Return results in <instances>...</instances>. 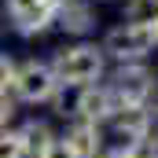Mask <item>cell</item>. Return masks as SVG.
I'll return each mask as SVG.
<instances>
[{"mask_svg":"<svg viewBox=\"0 0 158 158\" xmlns=\"http://www.w3.org/2000/svg\"><path fill=\"white\" fill-rule=\"evenodd\" d=\"M103 66H107V52L96 48V44H74V48H63L55 52L52 59V70L59 85H70V88H88L103 77Z\"/></svg>","mask_w":158,"mask_h":158,"instance_id":"cell-1","label":"cell"},{"mask_svg":"<svg viewBox=\"0 0 158 158\" xmlns=\"http://www.w3.org/2000/svg\"><path fill=\"white\" fill-rule=\"evenodd\" d=\"M118 107H147V99L155 96V74L140 63H125L114 74V85H107Z\"/></svg>","mask_w":158,"mask_h":158,"instance_id":"cell-2","label":"cell"},{"mask_svg":"<svg viewBox=\"0 0 158 158\" xmlns=\"http://www.w3.org/2000/svg\"><path fill=\"white\" fill-rule=\"evenodd\" d=\"M11 88H15V96H19L22 103H48V99H55V92H59V77H55L52 63L30 59V63L19 66Z\"/></svg>","mask_w":158,"mask_h":158,"instance_id":"cell-3","label":"cell"},{"mask_svg":"<svg viewBox=\"0 0 158 158\" xmlns=\"http://www.w3.org/2000/svg\"><path fill=\"white\" fill-rule=\"evenodd\" d=\"M151 48H155L151 26H132V22L114 26V30L107 33V40H103V52L114 55V59H121V63H140Z\"/></svg>","mask_w":158,"mask_h":158,"instance_id":"cell-4","label":"cell"},{"mask_svg":"<svg viewBox=\"0 0 158 158\" xmlns=\"http://www.w3.org/2000/svg\"><path fill=\"white\" fill-rule=\"evenodd\" d=\"M7 15L22 37H37L55 22V11L44 0H7Z\"/></svg>","mask_w":158,"mask_h":158,"instance_id":"cell-5","label":"cell"},{"mask_svg":"<svg viewBox=\"0 0 158 158\" xmlns=\"http://www.w3.org/2000/svg\"><path fill=\"white\" fill-rule=\"evenodd\" d=\"M114 110H118V103H114V96H110V88H103V85H88V88H77V99H74V114L81 121H110L114 118Z\"/></svg>","mask_w":158,"mask_h":158,"instance_id":"cell-6","label":"cell"},{"mask_svg":"<svg viewBox=\"0 0 158 158\" xmlns=\"http://www.w3.org/2000/svg\"><path fill=\"white\" fill-rule=\"evenodd\" d=\"M66 143H70V151L77 158H99L103 155V132H99V125L96 121H81L74 118V125L66 129V136H63Z\"/></svg>","mask_w":158,"mask_h":158,"instance_id":"cell-7","label":"cell"},{"mask_svg":"<svg viewBox=\"0 0 158 158\" xmlns=\"http://www.w3.org/2000/svg\"><path fill=\"white\" fill-rule=\"evenodd\" d=\"M110 125H114V132L125 143H132L140 136H151V110L147 107H118Z\"/></svg>","mask_w":158,"mask_h":158,"instance_id":"cell-8","label":"cell"},{"mask_svg":"<svg viewBox=\"0 0 158 158\" xmlns=\"http://www.w3.org/2000/svg\"><path fill=\"white\" fill-rule=\"evenodd\" d=\"M55 19H59V26H63L66 33H88V30L96 26V11H92L88 0H66V4L55 11Z\"/></svg>","mask_w":158,"mask_h":158,"instance_id":"cell-9","label":"cell"},{"mask_svg":"<svg viewBox=\"0 0 158 158\" xmlns=\"http://www.w3.org/2000/svg\"><path fill=\"white\" fill-rule=\"evenodd\" d=\"M19 140H22L26 158H40L52 143H55V140H59V136L48 129V121H37V118H33V121H26V125L19 129Z\"/></svg>","mask_w":158,"mask_h":158,"instance_id":"cell-10","label":"cell"},{"mask_svg":"<svg viewBox=\"0 0 158 158\" xmlns=\"http://www.w3.org/2000/svg\"><path fill=\"white\" fill-rule=\"evenodd\" d=\"M125 22H132V26H155L158 22V0H129L125 4Z\"/></svg>","mask_w":158,"mask_h":158,"instance_id":"cell-11","label":"cell"},{"mask_svg":"<svg viewBox=\"0 0 158 158\" xmlns=\"http://www.w3.org/2000/svg\"><path fill=\"white\" fill-rule=\"evenodd\" d=\"M125 155H129V158H158V140H151V136H140V140L125 143Z\"/></svg>","mask_w":158,"mask_h":158,"instance_id":"cell-12","label":"cell"},{"mask_svg":"<svg viewBox=\"0 0 158 158\" xmlns=\"http://www.w3.org/2000/svg\"><path fill=\"white\" fill-rule=\"evenodd\" d=\"M0 158H26L19 132H0Z\"/></svg>","mask_w":158,"mask_h":158,"instance_id":"cell-13","label":"cell"},{"mask_svg":"<svg viewBox=\"0 0 158 158\" xmlns=\"http://www.w3.org/2000/svg\"><path fill=\"white\" fill-rule=\"evenodd\" d=\"M15 74H19L15 59H11V55H0V92H7V88L15 85Z\"/></svg>","mask_w":158,"mask_h":158,"instance_id":"cell-14","label":"cell"},{"mask_svg":"<svg viewBox=\"0 0 158 158\" xmlns=\"http://www.w3.org/2000/svg\"><path fill=\"white\" fill-rule=\"evenodd\" d=\"M11 118H15V96L0 92V129H4V125H7Z\"/></svg>","mask_w":158,"mask_h":158,"instance_id":"cell-15","label":"cell"},{"mask_svg":"<svg viewBox=\"0 0 158 158\" xmlns=\"http://www.w3.org/2000/svg\"><path fill=\"white\" fill-rule=\"evenodd\" d=\"M40 158H77V155L70 151V143H66V140H55V143H52V147H48Z\"/></svg>","mask_w":158,"mask_h":158,"instance_id":"cell-16","label":"cell"},{"mask_svg":"<svg viewBox=\"0 0 158 158\" xmlns=\"http://www.w3.org/2000/svg\"><path fill=\"white\" fill-rule=\"evenodd\" d=\"M99 158H129V155H125V147H114V151H103Z\"/></svg>","mask_w":158,"mask_h":158,"instance_id":"cell-17","label":"cell"},{"mask_svg":"<svg viewBox=\"0 0 158 158\" xmlns=\"http://www.w3.org/2000/svg\"><path fill=\"white\" fill-rule=\"evenodd\" d=\"M44 4H48V7H52V11H59V7H63V4H66V0H44Z\"/></svg>","mask_w":158,"mask_h":158,"instance_id":"cell-18","label":"cell"},{"mask_svg":"<svg viewBox=\"0 0 158 158\" xmlns=\"http://www.w3.org/2000/svg\"><path fill=\"white\" fill-rule=\"evenodd\" d=\"M151 33H155V44H158V22H155V26H151Z\"/></svg>","mask_w":158,"mask_h":158,"instance_id":"cell-19","label":"cell"},{"mask_svg":"<svg viewBox=\"0 0 158 158\" xmlns=\"http://www.w3.org/2000/svg\"><path fill=\"white\" fill-rule=\"evenodd\" d=\"M155 118H158V107H155Z\"/></svg>","mask_w":158,"mask_h":158,"instance_id":"cell-20","label":"cell"}]
</instances>
